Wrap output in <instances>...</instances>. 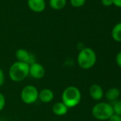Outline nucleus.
<instances>
[{
	"mask_svg": "<svg viewBox=\"0 0 121 121\" xmlns=\"http://www.w3.org/2000/svg\"><path fill=\"white\" fill-rule=\"evenodd\" d=\"M29 75V65L17 61L12 64L9 69V76L14 82H22Z\"/></svg>",
	"mask_w": 121,
	"mask_h": 121,
	"instance_id": "nucleus-1",
	"label": "nucleus"
},
{
	"mask_svg": "<svg viewBox=\"0 0 121 121\" xmlns=\"http://www.w3.org/2000/svg\"><path fill=\"white\" fill-rule=\"evenodd\" d=\"M95 52L91 48L86 47L80 51L77 57V62L78 66L85 70L90 69L94 66L96 63Z\"/></svg>",
	"mask_w": 121,
	"mask_h": 121,
	"instance_id": "nucleus-2",
	"label": "nucleus"
},
{
	"mask_svg": "<svg viewBox=\"0 0 121 121\" xmlns=\"http://www.w3.org/2000/svg\"><path fill=\"white\" fill-rule=\"evenodd\" d=\"M62 101L69 108L77 106L81 100V93L76 86H68L61 95Z\"/></svg>",
	"mask_w": 121,
	"mask_h": 121,
	"instance_id": "nucleus-3",
	"label": "nucleus"
},
{
	"mask_svg": "<svg viewBox=\"0 0 121 121\" xmlns=\"http://www.w3.org/2000/svg\"><path fill=\"white\" fill-rule=\"evenodd\" d=\"M92 115L98 120H106L114 114L112 106L107 103H98L92 108Z\"/></svg>",
	"mask_w": 121,
	"mask_h": 121,
	"instance_id": "nucleus-4",
	"label": "nucleus"
},
{
	"mask_svg": "<svg viewBox=\"0 0 121 121\" xmlns=\"http://www.w3.org/2000/svg\"><path fill=\"white\" fill-rule=\"evenodd\" d=\"M20 97L25 104H34L39 99V91L34 86L27 85L22 88Z\"/></svg>",
	"mask_w": 121,
	"mask_h": 121,
	"instance_id": "nucleus-5",
	"label": "nucleus"
},
{
	"mask_svg": "<svg viewBox=\"0 0 121 121\" xmlns=\"http://www.w3.org/2000/svg\"><path fill=\"white\" fill-rule=\"evenodd\" d=\"M16 58L17 61L26 63L29 65H31L36 62L35 56L27 50L24 48H19L16 51L15 53Z\"/></svg>",
	"mask_w": 121,
	"mask_h": 121,
	"instance_id": "nucleus-6",
	"label": "nucleus"
},
{
	"mask_svg": "<svg viewBox=\"0 0 121 121\" xmlns=\"http://www.w3.org/2000/svg\"><path fill=\"white\" fill-rule=\"evenodd\" d=\"M44 67L39 63L35 62L29 65V75L34 79H41L45 76Z\"/></svg>",
	"mask_w": 121,
	"mask_h": 121,
	"instance_id": "nucleus-7",
	"label": "nucleus"
},
{
	"mask_svg": "<svg viewBox=\"0 0 121 121\" xmlns=\"http://www.w3.org/2000/svg\"><path fill=\"white\" fill-rule=\"evenodd\" d=\"M27 4L31 11L36 13L43 12L46 8L45 0H28Z\"/></svg>",
	"mask_w": 121,
	"mask_h": 121,
	"instance_id": "nucleus-8",
	"label": "nucleus"
},
{
	"mask_svg": "<svg viewBox=\"0 0 121 121\" xmlns=\"http://www.w3.org/2000/svg\"><path fill=\"white\" fill-rule=\"evenodd\" d=\"M89 94L91 97L95 100H100L104 95V92L102 87L98 84H93L90 87Z\"/></svg>",
	"mask_w": 121,
	"mask_h": 121,
	"instance_id": "nucleus-9",
	"label": "nucleus"
},
{
	"mask_svg": "<svg viewBox=\"0 0 121 121\" xmlns=\"http://www.w3.org/2000/svg\"><path fill=\"white\" fill-rule=\"evenodd\" d=\"M54 93L53 91L49 88H43L39 91V99L43 103H48L53 100Z\"/></svg>",
	"mask_w": 121,
	"mask_h": 121,
	"instance_id": "nucleus-10",
	"label": "nucleus"
},
{
	"mask_svg": "<svg viewBox=\"0 0 121 121\" xmlns=\"http://www.w3.org/2000/svg\"><path fill=\"white\" fill-rule=\"evenodd\" d=\"M69 108L63 102L55 103L52 106L53 112L58 116H63L69 112Z\"/></svg>",
	"mask_w": 121,
	"mask_h": 121,
	"instance_id": "nucleus-11",
	"label": "nucleus"
},
{
	"mask_svg": "<svg viewBox=\"0 0 121 121\" xmlns=\"http://www.w3.org/2000/svg\"><path fill=\"white\" fill-rule=\"evenodd\" d=\"M120 95V89L117 88H109L105 93V97L108 100L114 101L116 100Z\"/></svg>",
	"mask_w": 121,
	"mask_h": 121,
	"instance_id": "nucleus-12",
	"label": "nucleus"
},
{
	"mask_svg": "<svg viewBox=\"0 0 121 121\" xmlns=\"http://www.w3.org/2000/svg\"><path fill=\"white\" fill-rule=\"evenodd\" d=\"M49 5L54 10H60L66 5V0H49Z\"/></svg>",
	"mask_w": 121,
	"mask_h": 121,
	"instance_id": "nucleus-13",
	"label": "nucleus"
},
{
	"mask_svg": "<svg viewBox=\"0 0 121 121\" xmlns=\"http://www.w3.org/2000/svg\"><path fill=\"white\" fill-rule=\"evenodd\" d=\"M112 37L117 42H121V22L116 24L112 29Z\"/></svg>",
	"mask_w": 121,
	"mask_h": 121,
	"instance_id": "nucleus-14",
	"label": "nucleus"
},
{
	"mask_svg": "<svg viewBox=\"0 0 121 121\" xmlns=\"http://www.w3.org/2000/svg\"><path fill=\"white\" fill-rule=\"evenodd\" d=\"M112 106L113 108L114 113L121 116V100H117L115 102V103Z\"/></svg>",
	"mask_w": 121,
	"mask_h": 121,
	"instance_id": "nucleus-15",
	"label": "nucleus"
},
{
	"mask_svg": "<svg viewBox=\"0 0 121 121\" xmlns=\"http://www.w3.org/2000/svg\"><path fill=\"white\" fill-rule=\"evenodd\" d=\"M86 0H70L71 4L73 7H81L83 6Z\"/></svg>",
	"mask_w": 121,
	"mask_h": 121,
	"instance_id": "nucleus-16",
	"label": "nucleus"
},
{
	"mask_svg": "<svg viewBox=\"0 0 121 121\" xmlns=\"http://www.w3.org/2000/svg\"><path fill=\"white\" fill-rule=\"evenodd\" d=\"M6 105V98L5 96L2 93H0V112L3 110Z\"/></svg>",
	"mask_w": 121,
	"mask_h": 121,
	"instance_id": "nucleus-17",
	"label": "nucleus"
},
{
	"mask_svg": "<svg viewBox=\"0 0 121 121\" xmlns=\"http://www.w3.org/2000/svg\"><path fill=\"white\" fill-rule=\"evenodd\" d=\"M4 79H5V76H4V73L3 71V70L0 68V87H1L4 83Z\"/></svg>",
	"mask_w": 121,
	"mask_h": 121,
	"instance_id": "nucleus-18",
	"label": "nucleus"
},
{
	"mask_svg": "<svg viewBox=\"0 0 121 121\" xmlns=\"http://www.w3.org/2000/svg\"><path fill=\"white\" fill-rule=\"evenodd\" d=\"M109 121H121V116L114 113L109 118Z\"/></svg>",
	"mask_w": 121,
	"mask_h": 121,
	"instance_id": "nucleus-19",
	"label": "nucleus"
},
{
	"mask_svg": "<svg viewBox=\"0 0 121 121\" xmlns=\"http://www.w3.org/2000/svg\"><path fill=\"white\" fill-rule=\"evenodd\" d=\"M115 60H116V64H117V66L121 68V51H120L115 57Z\"/></svg>",
	"mask_w": 121,
	"mask_h": 121,
	"instance_id": "nucleus-20",
	"label": "nucleus"
},
{
	"mask_svg": "<svg viewBox=\"0 0 121 121\" xmlns=\"http://www.w3.org/2000/svg\"><path fill=\"white\" fill-rule=\"evenodd\" d=\"M101 2L105 7H110L112 4V0H101Z\"/></svg>",
	"mask_w": 121,
	"mask_h": 121,
	"instance_id": "nucleus-21",
	"label": "nucleus"
},
{
	"mask_svg": "<svg viewBox=\"0 0 121 121\" xmlns=\"http://www.w3.org/2000/svg\"><path fill=\"white\" fill-rule=\"evenodd\" d=\"M112 4L117 7H121V0H112Z\"/></svg>",
	"mask_w": 121,
	"mask_h": 121,
	"instance_id": "nucleus-22",
	"label": "nucleus"
},
{
	"mask_svg": "<svg viewBox=\"0 0 121 121\" xmlns=\"http://www.w3.org/2000/svg\"><path fill=\"white\" fill-rule=\"evenodd\" d=\"M120 93H121V86H120Z\"/></svg>",
	"mask_w": 121,
	"mask_h": 121,
	"instance_id": "nucleus-23",
	"label": "nucleus"
},
{
	"mask_svg": "<svg viewBox=\"0 0 121 121\" xmlns=\"http://www.w3.org/2000/svg\"><path fill=\"white\" fill-rule=\"evenodd\" d=\"M0 121H2V120H1V117H0Z\"/></svg>",
	"mask_w": 121,
	"mask_h": 121,
	"instance_id": "nucleus-24",
	"label": "nucleus"
}]
</instances>
